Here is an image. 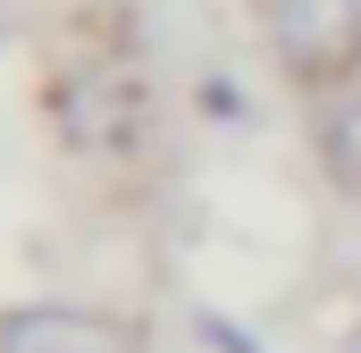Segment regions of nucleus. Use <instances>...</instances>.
<instances>
[{"label": "nucleus", "mask_w": 361, "mask_h": 353, "mask_svg": "<svg viewBox=\"0 0 361 353\" xmlns=\"http://www.w3.org/2000/svg\"><path fill=\"white\" fill-rule=\"evenodd\" d=\"M0 353H152L143 320L92 311V303H8Z\"/></svg>", "instance_id": "3"}, {"label": "nucleus", "mask_w": 361, "mask_h": 353, "mask_svg": "<svg viewBox=\"0 0 361 353\" xmlns=\"http://www.w3.org/2000/svg\"><path fill=\"white\" fill-rule=\"evenodd\" d=\"M336 353H361V320H353V328H345V345H336Z\"/></svg>", "instance_id": "5"}, {"label": "nucleus", "mask_w": 361, "mask_h": 353, "mask_svg": "<svg viewBox=\"0 0 361 353\" xmlns=\"http://www.w3.org/2000/svg\"><path fill=\"white\" fill-rule=\"evenodd\" d=\"M42 118L76 160H135L152 135V76L126 51H68L42 85Z\"/></svg>", "instance_id": "1"}, {"label": "nucleus", "mask_w": 361, "mask_h": 353, "mask_svg": "<svg viewBox=\"0 0 361 353\" xmlns=\"http://www.w3.org/2000/svg\"><path fill=\"white\" fill-rule=\"evenodd\" d=\"M311 160L328 169V185L361 193V85L311 92Z\"/></svg>", "instance_id": "4"}, {"label": "nucleus", "mask_w": 361, "mask_h": 353, "mask_svg": "<svg viewBox=\"0 0 361 353\" xmlns=\"http://www.w3.org/2000/svg\"><path fill=\"white\" fill-rule=\"evenodd\" d=\"M261 34L294 92L361 85V0H261Z\"/></svg>", "instance_id": "2"}]
</instances>
